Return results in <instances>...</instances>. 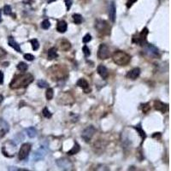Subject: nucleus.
I'll list each match as a JSON object with an SVG mask.
<instances>
[{
	"label": "nucleus",
	"mask_w": 171,
	"mask_h": 171,
	"mask_svg": "<svg viewBox=\"0 0 171 171\" xmlns=\"http://www.w3.org/2000/svg\"><path fill=\"white\" fill-rule=\"evenodd\" d=\"M96 132V128L93 127V126H88L87 128H85L82 133V138L85 140V142L88 143L90 142V140L92 139V136L94 135Z\"/></svg>",
	"instance_id": "nucleus-6"
},
{
	"label": "nucleus",
	"mask_w": 171,
	"mask_h": 171,
	"mask_svg": "<svg viewBox=\"0 0 171 171\" xmlns=\"http://www.w3.org/2000/svg\"><path fill=\"white\" fill-rule=\"evenodd\" d=\"M133 128L138 132L139 134V136H140V138H141V139H142V141H144V140L146 139V133H145V131L142 129V128H141V125H140V124H139L138 126L133 127Z\"/></svg>",
	"instance_id": "nucleus-22"
},
{
	"label": "nucleus",
	"mask_w": 171,
	"mask_h": 171,
	"mask_svg": "<svg viewBox=\"0 0 171 171\" xmlns=\"http://www.w3.org/2000/svg\"><path fill=\"white\" fill-rule=\"evenodd\" d=\"M8 44L10 47H12L13 49L16 50L17 52H22V49H21L19 44L15 40V39L12 36H9L8 38Z\"/></svg>",
	"instance_id": "nucleus-15"
},
{
	"label": "nucleus",
	"mask_w": 171,
	"mask_h": 171,
	"mask_svg": "<svg viewBox=\"0 0 171 171\" xmlns=\"http://www.w3.org/2000/svg\"><path fill=\"white\" fill-rule=\"evenodd\" d=\"M6 55H7V52H6L3 49V48H1V47H0V59H1V58H3V57H4Z\"/></svg>",
	"instance_id": "nucleus-38"
},
{
	"label": "nucleus",
	"mask_w": 171,
	"mask_h": 171,
	"mask_svg": "<svg viewBox=\"0 0 171 171\" xmlns=\"http://www.w3.org/2000/svg\"><path fill=\"white\" fill-rule=\"evenodd\" d=\"M4 83V73L3 71L0 70V85H2Z\"/></svg>",
	"instance_id": "nucleus-41"
},
{
	"label": "nucleus",
	"mask_w": 171,
	"mask_h": 171,
	"mask_svg": "<svg viewBox=\"0 0 171 171\" xmlns=\"http://www.w3.org/2000/svg\"><path fill=\"white\" fill-rule=\"evenodd\" d=\"M65 5L66 8H67V10H69L71 6H72V4H73V0H65Z\"/></svg>",
	"instance_id": "nucleus-36"
},
{
	"label": "nucleus",
	"mask_w": 171,
	"mask_h": 171,
	"mask_svg": "<svg viewBox=\"0 0 171 171\" xmlns=\"http://www.w3.org/2000/svg\"><path fill=\"white\" fill-rule=\"evenodd\" d=\"M1 15H2V9H0V22H2V16Z\"/></svg>",
	"instance_id": "nucleus-44"
},
{
	"label": "nucleus",
	"mask_w": 171,
	"mask_h": 171,
	"mask_svg": "<svg viewBox=\"0 0 171 171\" xmlns=\"http://www.w3.org/2000/svg\"><path fill=\"white\" fill-rule=\"evenodd\" d=\"M73 20H74V22L75 23V24H81L82 22H83V18H82V15H80V14H74L73 16Z\"/></svg>",
	"instance_id": "nucleus-25"
},
{
	"label": "nucleus",
	"mask_w": 171,
	"mask_h": 171,
	"mask_svg": "<svg viewBox=\"0 0 171 171\" xmlns=\"http://www.w3.org/2000/svg\"><path fill=\"white\" fill-rule=\"evenodd\" d=\"M80 150H81V146H80V145H79L77 142H75L73 148H72L70 151H69V152H67V154L69 155V156H72V155H74V154H76V153H78V152H80Z\"/></svg>",
	"instance_id": "nucleus-24"
},
{
	"label": "nucleus",
	"mask_w": 171,
	"mask_h": 171,
	"mask_svg": "<svg viewBox=\"0 0 171 171\" xmlns=\"http://www.w3.org/2000/svg\"><path fill=\"white\" fill-rule=\"evenodd\" d=\"M76 85H77L79 87H81V88L84 90V92H85L86 93H88L90 91H91V89L89 88V84H88V82H87L85 79H83V78L80 79V80L77 82Z\"/></svg>",
	"instance_id": "nucleus-13"
},
{
	"label": "nucleus",
	"mask_w": 171,
	"mask_h": 171,
	"mask_svg": "<svg viewBox=\"0 0 171 171\" xmlns=\"http://www.w3.org/2000/svg\"><path fill=\"white\" fill-rule=\"evenodd\" d=\"M113 61L115 63H116L119 66H126L128 65L131 61V57L122 51H115L113 53Z\"/></svg>",
	"instance_id": "nucleus-3"
},
{
	"label": "nucleus",
	"mask_w": 171,
	"mask_h": 171,
	"mask_svg": "<svg viewBox=\"0 0 171 171\" xmlns=\"http://www.w3.org/2000/svg\"><path fill=\"white\" fill-rule=\"evenodd\" d=\"M97 72L98 74L101 76V78L103 79H106L109 75V73H108V69L106 68L105 66H104L103 64H99L97 68Z\"/></svg>",
	"instance_id": "nucleus-17"
},
{
	"label": "nucleus",
	"mask_w": 171,
	"mask_h": 171,
	"mask_svg": "<svg viewBox=\"0 0 171 171\" xmlns=\"http://www.w3.org/2000/svg\"><path fill=\"white\" fill-rule=\"evenodd\" d=\"M47 72L50 77L51 78V80L53 81H60V80L65 79L68 75L65 68L59 64L50 68Z\"/></svg>",
	"instance_id": "nucleus-2"
},
{
	"label": "nucleus",
	"mask_w": 171,
	"mask_h": 171,
	"mask_svg": "<svg viewBox=\"0 0 171 171\" xmlns=\"http://www.w3.org/2000/svg\"><path fill=\"white\" fill-rule=\"evenodd\" d=\"M83 42L86 44V43H88V42H90V41L92 40V36L90 35L89 33H87V34H86L85 36H84V38H83Z\"/></svg>",
	"instance_id": "nucleus-35"
},
{
	"label": "nucleus",
	"mask_w": 171,
	"mask_h": 171,
	"mask_svg": "<svg viewBox=\"0 0 171 171\" xmlns=\"http://www.w3.org/2000/svg\"><path fill=\"white\" fill-rule=\"evenodd\" d=\"M50 27H51V23H50V22L48 20H44L43 22H42V23H41V27L43 28V29H49Z\"/></svg>",
	"instance_id": "nucleus-32"
},
{
	"label": "nucleus",
	"mask_w": 171,
	"mask_h": 171,
	"mask_svg": "<svg viewBox=\"0 0 171 171\" xmlns=\"http://www.w3.org/2000/svg\"><path fill=\"white\" fill-rule=\"evenodd\" d=\"M4 15H6V16H9V15H12V9H11V7L9 6V5H5L4 7Z\"/></svg>",
	"instance_id": "nucleus-31"
},
{
	"label": "nucleus",
	"mask_w": 171,
	"mask_h": 171,
	"mask_svg": "<svg viewBox=\"0 0 171 171\" xmlns=\"http://www.w3.org/2000/svg\"><path fill=\"white\" fill-rule=\"evenodd\" d=\"M0 138L4 137L5 133H7L9 131V125L6 121H4L3 118H0Z\"/></svg>",
	"instance_id": "nucleus-10"
},
{
	"label": "nucleus",
	"mask_w": 171,
	"mask_h": 171,
	"mask_svg": "<svg viewBox=\"0 0 171 171\" xmlns=\"http://www.w3.org/2000/svg\"><path fill=\"white\" fill-rule=\"evenodd\" d=\"M67 28H68V24L65 21H59L57 24V30L59 33H65L67 31Z\"/></svg>",
	"instance_id": "nucleus-18"
},
{
	"label": "nucleus",
	"mask_w": 171,
	"mask_h": 171,
	"mask_svg": "<svg viewBox=\"0 0 171 171\" xmlns=\"http://www.w3.org/2000/svg\"><path fill=\"white\" fill-rule=\"evenodd\" d=\"M58 45H59V48L60 50L63 51H67L71 48V44L70 42L67 40H61L58 42Z\"/></svg>",
	"instance_id": "nucleus-16"
},
{
	"label": "nucleus",
	"mask_w": 171,
	"mask_h": 171,
	"mask_svg": "<svg viewBox=\"0 0 171 171\" xmlns=\"http://www.w3.org/2000/svg\"><path fill=\"white\" fill-rule=\"evenodd\" d=\"M150 110H151V106H149V104H145V105H142V111H143V113L147 114Z\"/></svg>",
	"instance_id": "nucleus-34"
},
{
	"label": "nucleus",
	"mask_w": 171,
	"mask_h": 171,
	"mask_svg": "<svg viewBox=\"0 0 171 171\" xmlns=\"http://www.w3.org/2000/svg\"><path fill=\"white\" fill-rule=\"evenodd\" d=\"M146 50L151 55H152V56H154V57H157V56L159 55V51H158V49L154 45H152V44H148Z\"/></svg>",
	"instance_id": "nucleus-19"
},
{
	"label": "nucleus",
	"mask_w": 171,
	"mask_h": 171,
	"mask_svg": "<svg viewBox=\"0 0 171 171\" xmlns=\"http://www.w3.org/2000/svg\"><path fill=\"white\" fill-rule=\"evenodd\" d=\"M45 155H46V152H45V148H44V147H40V148H39V149L34 152V154H33V159H34L35 161H40V160H42V159L45 158Z\"/></svg>",
	"instance_id": "nucleus-12"
},
{
	"label": "nucleus",
	"mask_w": 171,
	"mask_h": 171,
	"mask_svg": "<svg viewBox=\"0 0 171 171\" xmlns=\"http://www.w3.org/2000/svg\"><path fill=\"white\" fill-rule=\"evenodd\" d=\"M139 74H140V69L139 68H134L127 74V78L134 81L139 76Z\"/></svg>",
	"instance_id": "nucleus-14"
},
{
	"label": "nucleus",
	"mask_w": 171,
	"mask_h": 171,
	"mask_svg": "<svg viewBox=\"0 0 171 171\" xmlns=\"http://www.w3.org/2000/svg\"><path fill=\"white\" fill-rule=\"evenodd\" d=\"M94 27L98 30V33H102L103 35L110 34V26L105 20H101V19L96 20Z\"/></svg>",
	"instance_id": "nucleus-4"
},
{
	"label": "nucleus",
	"mask_w": 171,
	"mask_h": 171,
	"mask_svg": "<svg viewBox=\"0 0 171 171\" xmlns=\"http://www.w3.org/2000/svg\"><path fill=\"white\" fill-rule=\"evenodd\" d=\"M110 56V51L105 44H101L98 50V57L101 60H105Z\"/></svg>",
	"instance_id": "nucleus-7"
},
{
	"label": "nucleus",
	"mask_w": 171,
	"mask_h": 171,
	"mask_svg": "<svg viewBox=\"0 0 171 171\" xmlns=\"http://www.w3.org/2000/svg\"><path fill=\"white\" fill-rule=\"evenodd\" d=\"M154 108L156 110L161 111L162 113H165L169 110V105L164 104V103L159 101V100H155Z\"/></svg>",
	"instance_id": "nucleus-9"
},
{
	"label": "nucleus",
	"mask_w": 171,
	"mask_h": 171,
	"mask_svg": "<svg viewBox=\"0 0 171 171\" xmlns=\"http://www.w3.org/2000/svg\"><path fill=\"white\" fill-rule=\"evenodd\" d=\"M37 86H38L40 88H45V87H48L49 84L45 82V81H44V80H40V81H38V82H37Z\"/></svg>",
	"instance_id": "nucleus-29"
},
{
	"label": "nucleus",
	"mask_w": 171,
	"mask_h": 171,
	"mask_svg": "<svg viewBox=\"0 0 171 171\" xmlns=\"http://www.w3.org/2000/svg\"><path fill=\"white\" fill-rule=\"evenodd\" d=\"M149 33L148 28L147 27H144L143 30L141 31V33H136L135 35L133 36V43L138 44L139 45L143 46L145 45V44L146 43V37Z\"/></svg>",
	"instance_id": "nucleus-5"
},
{
	"label": "nucleus",
	"mask_w": 171,
	"mask_h": 171,
	"mask_svg": "<svg viewBox=\"0 0 171 171\" xmlns=\"http://www.w3.org/2000/svg\"><path fill=\"white\" fill-rule=\"evenodd\" d=\"M53 95H54V93H53V89L48 87L47 90H46V93H45L46 99H47V100H51L52 98H53Z\"/></svg>",
	"instance_id": "nucleus-28"
},
{
	"label": "nucleus",
	"mask_w": 171,
	"mask_h": 171,
	"mask_svg": "<svg viewBox=\"0 0 171 171\" xmlns=\"http://www.w3.org/2000/svg\"><path fill=\"white\" fill-rule=\"evenodd\" d=\"M25 131L29 138H34L37 135V129L34 127H29V128H26Z\"/></svg>",
	"instance_id": "nucleus-23"
},
{
	"label": "nucleus",
	"mask_w": 171,
	"mask_h": 171,
	"mask_svg": "<svg viewBox=\"0 0 171 171\" xmlns=\"http://www.w3.org/2000/svg\"><path fill=\"white\" fill-rule=\"evenodd\" d=\"M33 82V76L31 74H20L14 76L13 80L9 83L11 89L25 88Z\"/></svg>",
	"instance_id": "nucleus-1"
},
{
	"label": "nucleus",
	"mask_w": 171,
	"mask_h": 171,
	"mask_svg": "<svg viewBox=\"0 0 171 171\" xmlns=\"http://www.w3.org/2000/svg\"><path fill=\"white\" fill-rule=\"evenodd\" d=\"M9 170H18V171H27V170H23V169H18L17 167H10L8 169Z\"/></svg>",
	"instance_id": "nucleus-40"
},
{
	"label": "nucleus",
	"mask_w": 171,
	"mask_h": 171,
	"mask_svg": "<svg viewBox=\"0 0 171 171\" xmlns=\"http://www.w3.org/2000/svg\"><path fill=\"white\" fill-rule=\"evenodd\" d=\"M3 100H4V97H3V95L0 94V105H1V103L3 102Z\"/></svg>",
	"instance_id": "nucleus-42"
},
{
	"label": "nucleus",
	"mask_w": 171,
	"mask_h": 171,
	"mask_svg": "<svg viewBox=\"0 0 171 171\" xmlns=\"http://www.w3.org/2000/svg\"><path fill=\"white\" fill-rule=\"evenodd\" d=\"M137 0H128L127 2V7L128 8H130L131 6L133 5V4H134Z\"/></svg>",
	"instance_id": "nucleus-39"
},
{
	"label": "nucleus",
	"mask_w": 171,
	"mask_h": 171,
	"mask_svg": "<svg viewBox=\"0 0 171 171\" xmlns=\"http://www.w3.org/2000/svg\"><path fill=\"white\" fill-rule=\"evenodd\" d=\"M55 1H57V0H47V3H48V4H51V3L55 2Z\"/></svg>",
	"instance_id": "nucleus-43"
},
{
	"label": "nucleus",
	"mask_w": 171,
	"mask_h": 171,
	"mask_svg": "<svg viewBox=\"0 0 171 171\" xmlns=\"http://www.w3.org/2000/svg\"><path fill=\"white\" fill-rule=\"evenodd\" d=\"M31 151V145L29 143H24L19 151V154H18V157L20 160H25L27 159V157H28L29 152Z\"/></svg>",
	"instance_id": "nucleus-8"
},
{
	"label": "nucleus",
	"mask_w": 171,
	"mask_h": 171,
	"mask_svg": "<svg viewBox=\"0 0 171 171\" xmlns=\"http://www.w3.org/2000/svg\"><path fill=\"white\" fill-rule=\"evenodd\" d=\"M115 15H116L115 4L114 1H111L110 5H109V17H110V20L112 22H115Z\"/></svg>",
	"instance_id": "nucleus-11"
},
{
	"label": "nucleus",
	"mask_w": 171,
	"mask_h": 171,
	"mask_svg": "<svg viewBox=\"0 0 171 171\" xmlns=\"http://www.w3.org/2000/svg\"><path fill=\"white\" fill-rule=\"evenodd\" d=\"M57 57H58V54H57V48H56V47H51V49H49L48 53H47V58H48V60L56 59Z\"/></svg>",
	"instance_id": "nucleus-20"
},
{
	"label": "nucleus",
	"mask_w": 171,
	"mask_h": 171,
	"mask_svg": "<svg viewBox=\"0 0 171 171\" xmlns=\"http://www.w3.org/2000/svg\"><path fill=\"white\" fill-rule=\"evenodd\" d=\"M24 58L26 60H27V61H33V59H34V57H33V55L32 54H30V53H27V54H25L24 55Z\"/></svg>",
	"instance_id": "nucleus-37"
},
{
	"label": "nucleus",
	"mask_w": 171,
	"mask_h": 171,
	"mask_svg": "<svg viewBox=\"0 0 171 171\" xmlns=\"http://www.w3.org/2000/svg\"><path fill=\"white\" fill-rule=\"evenodd\" d=\"M30 43L32 44V47H33V51H37V50L40 48V43H39L38 40L33 39V40H30Z\"/></svg>",
	"instance_id": "nucleus-27"
},
{
	"label": "nucleus",
	"mask_w": 171,
	"mask_h": 171,
	"mask_svg": "<svg viewBox=\"0 0 171 171\" xmlns=\"http://www.w3.org/2000/svg\"><path fill=\"white\" fill-rule=\"evenodd\" d=\"M57 164L59 165V167H62V168H63L64 170H69V165L72 166V164L70 163L69 160H67L65 158H63V159H61V160H58V161H57Z\"/></svg>",
	"instance_id": "nucleus-21"
},
{
	"label": "nucleus",
	"mask_w": 171,
	"mask_h": 171,
	"mask_svg": "<svg viewBox=\"0 0 171 171\" xmlns=\"http://www.w3.org/2000/svg\"><path fill=\"white\" fill-rule=\"evenodd\" d=\"M82 51H83V53H84V55H85V57H89L90 55H91V51H90V49L87 46V45H84L83 46V48H82Z\"/></svg>",
	"instance_id": "nucleus-33"
},
{
	"label": "nucleus",
	"mask_w": 171,
	"mask_h": 171,
	"mask_svg": "<svg viewBox=\"0 0 171 171\" xmlns=\"http://www.w3.org/2000/svg\"><path fill=\"white\" fill-rule=\"evenodd\" d=\"M17 69L19 70V71H21V72H25V71H27V69H28V66L27 63H25L23 62H21V63H19L17 66Z\"/></svg>",
	"instance_id": "nucleus-26"
},
{
	"label": "nucleus",
	"mask_w": 171,
	"mask_h": 171,
	"mask_svg": "<svg viewBox=\"0 0 171 171\" xmlns=\"http://www.w3.org/2000/svg\"><path fill=\"white\" fill-rule=\"evenodd\" d=\"M42 113H43V115H44L45 118H51V117L52 116V114L51 113V111L48 110V108H46V107L43 109Z\"/></svg>",
	"instance_id": "nucleus-30"
}]
</instances>
